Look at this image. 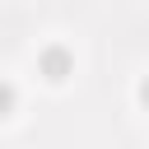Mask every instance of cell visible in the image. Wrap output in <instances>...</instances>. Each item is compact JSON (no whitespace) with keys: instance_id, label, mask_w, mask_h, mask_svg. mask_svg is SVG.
I'll return each mask as SVG.
<instances>
[{"instance_id":"3","label":"cell","mask_w":149,"mask_h":149,"mask_svg":"<svg viewBox=\"0 0 149 149\" xmlns=\"http://www.w3.org/2000/svg\"><path fill=\"white\" fill-rule=\"evenodd\" d=\"M140 98H144V102H149V79H144V88H140Z\"/></svg>"},{"instance_id":"2","label":"cell","mask_w":149,"mask_h":149,"mask_svg":"<svg viewBox=\"0 0 149 149\" xmlns=\"http://www.w3.org/2000/svg\"><path fill=\"white\" fill-rule=\"evenodd\" d=\"M0 107H9V88H0Z\"/></svg>"},{"instance_id":"1","label":"cell","mask_w":149,"mask_h":149,"mask_svg":"<svg viewBox=\"0 0 149 149\" xmlns=\"http://www.w3.org/2000/svg\"><path fill=\"white\" fill-rule=\"evenodd\" d=\"M47 70H51V79H61V70H65V56H61V51H51V56H47Z\"/></svg>"}]
</instances>
